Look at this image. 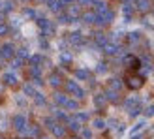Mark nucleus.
<instances>
[{"mask_svg":"<svg viewBox=\"0 0 154 139\" xmlns=\"http://www.w3.org/2000/svg\"><path fill=\"white\" fill-rule=\"evenodd\" d=\"M145 85V77L137 72V70H134V72L126 73V87L132 88V90H139L141 87Z\"/></svg>","mask_w":154,"mask_h":139,"instance_id":"nucleus-1","label":"nucleus"},{"mask_svg":"<svg viewBox=\"0 0 154 139\" xmlns=\"http://www.w3.org/2000/svg\"><path fill=\"white\" fill-rule=\"evenodd\" d=\"M13 55H15V49H13L11 43H4L0 47V57L2 58H13Z\"/></svg>","mask_w":154,"mask_h":139,"instance_id":"nucleus-2","label":"nucleus"},{"mask_svg":"<svg viewBox=\"0 0 154 139\" xmlns=\"http://www.w3.org/2000/svg\"><path fill=\"white\" fill-rule=\"evenodd\" d=\"M13 126L19 130V132H26V119L23 115H15L13 117Z\"/></svg>","mask_w":154,"mask_h":139,"instance_id":"nucleus-3","label":"nucleus"},{"mask_svg":"<svg viewBox=\"0 0 154 139\" xmlns=\"http://www.w3.org/2000/svg\"><path fill=\"white\" fill-rule=\"evenodd\" d=\"M4 83L6 85H11V87H13V85H17V75H15V73H6L4 75Z\"/></svg>","mask_w":154,"mask_h":139,"instance_id":"nucleus-4","label":"nucleus"},{"mask_svg":"<svg viewBox=\"0 0 154 139\" xmlns=\"http://www.w3.org/2000/svg\"><path fill=\"white\" fill-rule=\"evenodd\" d=\"M51 132L55 134L57 137H64V134H66V132H64V128H62V126H58V124H53V126H51Z\"/></svg>","mask_w":154,"mask_h":139,"instance_id":"nucleus-5","label":"nucleus"},{"mask_svg":"<svg viewBox=\"0 0 154 139\" xmlns=\"http://www.w3.org/2000/svg\"><path fill=\"white\" fill-rule=\"evenodd\" d=\"M68 90H72L73 94H77V96H79V98H81V94H83V92L79 90V87H77L75 83H68Z\"/></svg>","mask_w":154,"mask_h":139,"instance_id":"nucleus-6","label":"nucleus"},{"mask_svg":"<svg viewBox=\"0 0 154 139\" xmlns=\"http://www.w3.org/2000/svg\"><path fill=\"white\" fill-rule=\"evenodd\" d=\"M8 30H10V28H8V25L0 23V36H6V34H8Z\"/></svg>","mask_w":154,"mask_h":139,"instance_id":"nucleus-7","label":"nucleus"},{"mask_svg":"<svg viewBox=\"0 0 154 139\" xmlns=\"http://www.w3.org/2000/svg\"><path fill=\"white\" fill-rule=\"evenodd\" d=\"M94 126H96L98 130H102V128H105V124H103V120H96V122H94Z\"/></svg>","mask_w":154,"mask_h":139,"instance_id":"nucleus-8","label":"nucleus"},{"mask_svg":"<svg viewBox=\"0 0 154 139\" xmlns=\"http://www.w3.org/2000/svg\"><path fill=\"white\" fill-rule=\"evenodd\" d=\"M83 137H85V139H90V137H92V134L88 132V130H83Z\"/></svg>","mask_w":154,"mask_h":139,"instance_id":"nucleus-9","label":"nucleus"},{"mask_svg":"<svg viewBox=\"0 0 154 139\" xmlns=\"http://www.w3.org/2000/svg\"><path fill=\"white\" fill-rule=\"evenodd\" d=\"M70 130H73V132L79 130V124H77V122H70Z\"/></svg>","mask_w":154,"mask_h":139,"instance_id":"nucleus-10","label":"nucleus"},{"mask_svg":"<svg viewBox=\"0 0 154 139\" xmlns=\"http://www.w3.org/2000/svg\"><path fill=\"white\" fill-rule=\"evenodd\" d=\"M19 57H26V49H19Z\"/></svg>","mask_w":154,"mask_h":139,"instance_id":"nucleus-11","label":"nucleus"},{"mask_svg":"<svg viewBox=\"0 0 154 139\" xmlns=\"http://www.w3.org/2000/svg\"><path fill=\"white\" fill-rule=\"evenodd\" d=\"M51 83H53V85H58V77H57V75L51 77Z\"/></svg>","mask_w":154,"mask_h":139,"instance_id":"nucleus-12","label":"nucleus"},{"mask_svg":"<svg viewBox=\"0 0 154 139\" xmlns=\"http://www.w3.org/2000/svg\"><path fill=\"white\" fill-rule=\"evenodd\" d=\"M2 19H4V15H2V13H0V23H4V21H2Z\"/></svg>","mask_w":154,"mask_h":139,"instance_id":"nucleus-13","label":"nucleus"},{"mask_svg":"<svg viewBox=\"0 0 154 139\" xmlns=\"http://www.w3.org/2000/svg\"><path fill=\"white\" fill-rule=\"evenodd\" d=\"M40 139H49V137H40Z\"/></svg>","mask_w":154,"mask_h":139,"instance_id":"nucleus-14","label":"nucleus"},{"mask_svg":"<svg viewBox=\"0 0 154 139\" xmlns=\"http://www.w3.org/2000/svg\"><path fill=\"white\" fill-rule=\"evenodd\" d=\"M72 139H77V137H72Z\"/></svg>","mask_w":154,"mask_h":139,"instance_id":"nucleus-15","label":"nucleus"}]
</instances>
